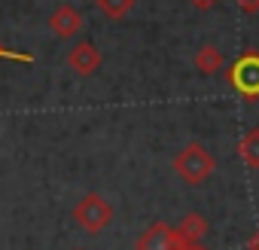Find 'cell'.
<instances>
[{"label":"cell","mask_w":259,"mask_h":250,"mask_svg":"<svg viewBox=\"0 0 259 250\" xmlns=\"http://www.w3.org/2000/svg\"><path fill=\"white\" fill-rule=\"evenodd\" d=\"M174 171L180 174L183 183H189V186H201V183H207V180L213 177V171H217V159L210 156V150H207L204 144L192 141V144H186V147L174 156Z\"/></svg>","instance_id":"1"},{"label":"cell","mask_w":259,"mask_h":250,"mask_svg":"<svg viewBox=\"0 0 259 250\" xmlns=\"http://www.w3.org/2000/svg\"><path fill=\"white\" fill-rule=\"evenodd\" d=\"M113 217H116V211H113V204H110L101 192H85V195L73 204V220H76V226L85 229L89 235L104 232V229L113 223Z\"/></svg>","instance_id":"2"},{"label":"cell","mask_w":259,"mask_h":250,"mask_svg":"<svg viewBox=\"0 0 259 250\" xmlns=\"http://www.w3.org/2000/svg\"><path fill=\"white\" fill-rule=\"evenodd\" d=\"M229 86L244 101H259V52H244L229 67Z\"/></svg>","instance_id":"3"},{"label":"cell","mask_w":259,"mask_h":250,"mask_svg":"<svg viewBox=\"0 0 259 250\" xmlns=\"http://www.w3.org/2000/svg\"><path fill=\"white\" fill-rule=\"evenodd\" d=\"M189 244L177 235L174 226H168L165 220H156L153 226H147L141 232V238L135 241V250H186Z\"/></svg>","instance_id":"4"},{"label":"cell","mask_w":259,"mask_h":250,"mask_svg":"<svg viewBox=\"0 0 259 250\" xmlns=\"http://www.w3.org/2000/svg\"><path fill=\"white\" fill-rule=\"evenodd\" d=\"M46 28H49L58 40H73L76 34H82V28H85V16H82L76 7H70V4H61V7H55V10L49 13Z\"/></svg>","instance_id":"5"},{"label":"cell","mask_w":259,"mask_h":250,"mask_svg":"<svg viewBox=\"0 0 259 250\" xmlns=\"http://www.w3.org/2000/svg\"><path fill=\"white\" fill-rule=\"evenodd\" d=\"M104 64V55L101 49L92 43V40H79L76 46H70L67 52V67L76 73V76H95Z\"/></svg>","instance_id":"6"},{"label":"cell","mask_w":259,"mask_h":250,"mask_svg":"<svg viewBox=\"0 0 259 250\" xmlns=\"http://www.w3.org/2000/svg\"><path fill=\"white\" fill-rule=\"evenodd\" d=\"M192 64H195V70H198V73H204V76H217V73L223 70L226 58H223L220 46L204 43V46H198V52L192 55Z\"/></svg>","instance_id":"7"},{"label":"cell","mask_w":259,"mask_h":250,"mask_svg":"<svg viewBox=\"0 0 259 250\" xmlns=\"http://www.w3.org/2000/svg\"><path fill=\"white\" fill-rule=\"evenodd\" d=\"M174 229H177V235H180L186 244H198V241H204V235L210 232V223H207V217H201V214H186Z\"/></svg>","instance_id":"8"},{"label":"cell","mask_w":259,"mask_h":250,"mask_svg":"<svg viewBox=\"0 0 259 250\" xmlns=\"http://www.w3.org/2000/svg\"><path fill=\"white\" fill-rule=\"evenodd\" d=\"M95 7L101 16H107L110 22H122L125 16H132L138 0H95Z\"/></svg>","instance_id":"9"},{"label":"cell","mask_w":259,"mask_h":250,"mask_svg":"<svg viewBox=\"0 0 259 250\" xmlns=\"http://www.w3.org/2000/svg\"><path fill=\"white\" fill-rule=\"evenodd\" d=\"M238 156L247 162V168H256L259 171V129H250L238 141Z\"/></svg>","instance_id":"10"},{"label":"cell","mask_w":259,"mask_h":250,"mask_svg":"<svg viewBox=\"0 0 259 250\" xmlns=\"http://www.w3.org/2000/svg\"><path fill=\"white\" fill-rule=\"evenodd\" d=\"M0 58L22 61V64H34V55H31V52H13V49H4V46H0Z\"/></svg>","instance_id":"11"},{"label":"cell","mask_w":259,"mask_h":250,"mask_svg":"<svg viewBox=\"0 0 259 250\" xmlns=\"http://www.w3.org/2000/svg\"><path fill=\"white\" fill-rule=\"evenodd\" d=\"M238 7L247 16H259V0H238Z\"/></svg>","instance_id":"12"},{"label":"cell","mask_w":259,"mask_h":250,"mask_svg":"<svg viewBox=\"0 0 259 250\" xmlns=\"http://www.w3.org/2000/svg\"><path fill=\"white\" fill-rule=\"evenodd\" d=\"M217 4H220V0H189V7L198 10V13H207V10H213Z\"/></svg>","instance_id":"13"},{"label":"cell","mask_w":259,"mask_h":250,"mask_svg":"<svg viewBox=\"0 0 259 250\" xmlns=\"http://www.w3.org/2000/svg\"><path fill=\"white\" fill-rule=\"evenodd\" d=\"M247 250H259V232H253L250 238H247V244H244Z\"/></svg>","instance_id":"14"},{"label":"cell","mask_w":259,"mask_h":250,"mask_svg":"<svg viewBox=\"0 0 259 250\" xmlns=\"http://www.w3.org/2000/svg\"><path fill=\"white\" fill-rule=\"evenodd\" d=\"M186 250H210V247H204V241H198V244H189Z\"/></svg>","instance_id":"15"},{"label":"cell","mask_w":259,"mask_h":250,"mask_svg":"<svg viewBox=\"0 0 259 250\" xmlns=\"http://www.w3.org/2000/svg\"><path fill=\"white\" fill-rule=\"evenodd\" d=\"M76 250H85V247H76Z\"/></svg>","instance_id":"16"}]
</instances>
